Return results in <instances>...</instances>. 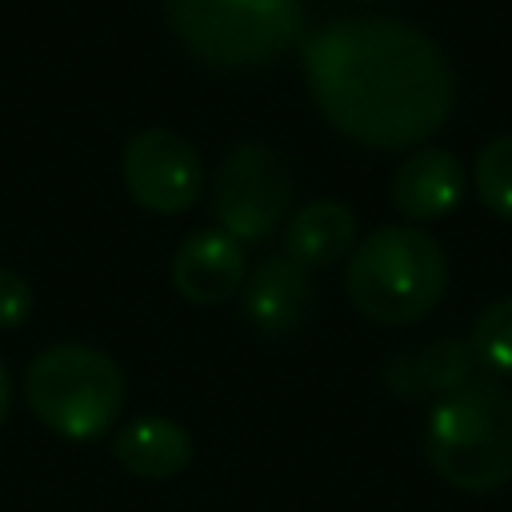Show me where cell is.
<instances>
[{
    "instance_id": "1",
    "label": "cell",
    "mask_w": 512,
    "mask_h": 512,
    "mask_svg": "<svg viewBox=\"0 0 512 512\" xmlns=\"http://www.w3.org/2000/svg\"><path fill=\"white\" fill-rule=\"evenodd\" d=\"M304 80L324 120L364 148H412L456 104V72L420 28L344 16L304 40Z\"/></svg>"
},
{
    "instance_id": "2",
    "label": "cell",
    "mask_w": 512,
    "mask_h": 512,
    "mask_svg": "<svg viewBox=\"0 0 512 512\" xmlns=\"http://www.w3.org/2000/svg\"><path fill=\"white\" fill-rule=\"evenodd\" d=\"M344 288L372 324H416L448 288V256L424 228L384 224L352 248Z\"/></svg>"
},
{
    "instance_id": "3",
    "label": "cell",
    "mask_w": 512,
    "mask_h": 512,
    "mask_svg": "<svg viewBox=\"0 0 512 512\" xmlns=\"http://www.w3.org/2000/svg\"><path fill=\"white\" fill-rule=\"evenodd\" d=\"M424 452L432 472L460 492H492L512 480V392L496 380H468L440 396Z\"/></svg>"
},
{
    "instance_id": "4",
    "label": "cell",
    "mask_w": 512,
    "mask_h": 512,
    "mask_svg": "<svg viewBox=\"0 0 512 512\" xmlns=\"http://www.w3.org/2000/svg\"><path fill=\"white\" fill-rule=\"evenodd\" d=\"M24 400L48 432L96 440L124 408V372L92 344H48L24 372Z\"/></svg>"
},
{
    "instance_id": "5",
    "label": "cell",
    "mask_w": 512,
    "mask_h": 512,
    "mask_svg": "<svg viewBox=\"0 0 512 512\" xmlns=\"http://www.w3.org/2000/svg\"><path fill=\"white\" fill-rule=\"evenodd\" d=\"M176 40L212 68H256L304 32V0H164Z\"/></svg>"
},
{
    "instance_id": "6",
    "label": "cell",
    "mask_w": 512,
    "mask_h": 512,
    "mask_svg": "<svg viewBox=\"0 0 512 512\" xmlns=\"http://www.w3.org/2000/svg\"><path fill=\"white\" fill-rule=\"evenodd\" d=\"M292 172L272 144H232L212 176V212L232 240H264L288 216Z\"/></svg>"
},
{
    "instance_id": "7",
    "label": "cell",
    "mask_w": 512,
    "mask_h": 512,
    "mask_svg": "<svg viewBox=\"0 0 512 512\" xmlns=\"http://www.w3.org/2000/svg\"><path fill=\"white\" fill-rule=\"evenodd\" d=\"M124 188L128 196L160 216H176L196 204L204 172L192 140H184L172 128H144L124 144Z\"/></svg>"
},
{
    "instance_id": "8",
    "label": "cell",
    "mask_w": 512,
    "mask_h": 512,
    "mask_svg": "<svg viewBox=\"0 0 512 512\" xmlns=\"http://www.w3.org/2000/svg\"><path fill=\"white\" fill-rule=\"evenodd\" d=\"M248 280L244 244L228 232H196L172 256V288L192 304H224Z\"/></svg>"
},
{
    "instance_id": "9",
    "label": "cell",
    "mask_w": 512,
    "mask_h": 512,
    "mask_svg": "<svg viewBox=\"0 0 512 512\" xmlns=\"http://www.w3.org/2000/svg\"><path fill=\"white\" fill-rule=\"evenodd\" d=\"M244 316L256 332L264 336H288L296 332L316 300L312 288V272L300 268L288 256H268L256 264V272H248L244 280Z\"/></svg>"
},
{
    "instance_id": "10",
    "label": "cell",
    "mask_w": 512,
    "mask_h": 512,
    "mask_svg": "<svg viewBox=\"0 0 512 512\" xmlns=\"http://www.w3.org/2000/svg\"><path fill=\"white\" fill-rule=\"evenodd\" d=\"M464 192V168L448 148H416L392 176V208L408 220H436L456 208Z\"/></svg>"
},
{
    "instance_id": "11",
    "label": "cell",
    "mask_w": 512,
    "mask_h": 512,
    "mask_svg": "<svg viewBox=\"0 0 512 512\" xmlns=\"http://www.w3.org/2000/svg\"><path fill=\"white\" fill-rule=\"evenodd\" d=\"M192 432L172 416H140L112 436V456L140 480H172L192 464Z\"/></svg>"
},
{
    "instance_id": "12",
    "label": "cell",
    "mask_w": 512,
    "mask_h": 512,
    "mask_svg": "<svg viewBox=\"0 0 512 512\" xmlns=\"http://www.w3.org/2000/svg\"><path fill=\"white\" fill-rule=\"evenodd\" d=\"M356 244V212L340 200H312L304 204L284 232V256L300 268H328L344 260Z\"/></svg>"
},
{
    "instance_id": "13",
    "label": "cell",
    "mask_w": 512,
    "mask_h": 512,
    "mask_svg": "<svg viewBox=\"0 0 512 512\" xmlns=\"http://www.w3.org/2000/svg\"><path fill=\"white\" fill-rule=\"evenodd\" d=\"M472 372V348L464 340H436L428 348H420L416 356H404L392 364V388L396 392H456L460 384H468Z\"/></svg>"
},
{
    "instance_id": "14",
    "label": "cell",
    "mask_w": 512,
    "mask_h": 512,
    "mask_svg": "<svg viewBox=\"0 0 512 512\" xmlns=\"http://www.w3.org/2000/svg\"><path fill=\"white\" fill-rule=\"evenodd\" d=\"M472 180L480 204L512 224V136H496L480 148L472 164Z\"/></svg>"
},
{
    "instance_id": "15",
    "label": "cell",
    "mask_w": 512,
    "mask_h": 512,
    "mask_svg": "<svg viewBox=\"0 0 512 512\" xmlns=\"http://www.w3.org/2000/svg\"><path fill=\"white\" fill-rule=\"evenodd\" d=\"M468 348H472V356H476L484 368H492V372H500V376H512V296L492 300V304L476 316Z\"/></svg>"
},
{
    "instance_id": "16",
    "label": "cell",
    "mask_w": 512,
    "mask_h": 512,
    "mask_svg": "<svg viewBox=\"0 0 512 512\" xmlns=\"http://www.w3.org/2000/svg\"><path fill=\"white\" fill-rule=\"evenodd\" d=\"M32 312V284L16 268H0V328H20Z\"/></svg>"
},
{
    "instance_id": "17",
    "label": "cell",
    "mask_w": 512,
    "mask_h": 512,
    "mask_svg": "<svg viewBox=\"0 0 512 512\" xmlns=\"http://www.w3.org/2000/svg\"><path fill=\"white\" fill-rule=\"evenodd\" d=\"M8 408H12V384H8V372L0 364V424L8 420Z\"/></svg>"
}]
</instances>
